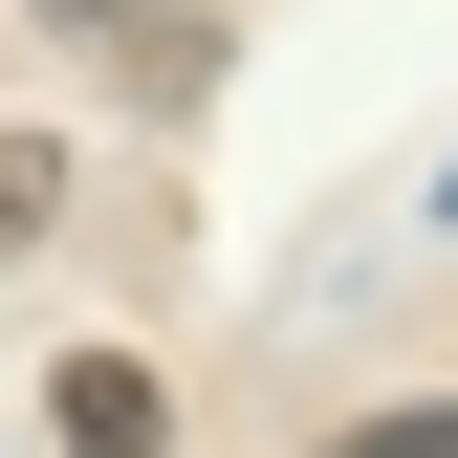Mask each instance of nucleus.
I'll return each instance as SVG.
<instances>
[{
  "label": "nucleus",
  "instance_id": "2",
  "mask_svg": "<svg viewBox=\"0 0 458 458\" xmlns=\"http://www.w3.org/2000/svg\"><path fill=\"white\" fill-rule=\"evenodd\" d=\"M66 241V131H0V262Z\"/></svg>",
  "mask_w": 458,
  "mask_h": 458
},
{
  "label": "nucleus",
  "instance_id": "4",
  "mask_svg": "<svg viewBox=\"0 0 458 458\" xmlns=\"http://www.w3.org/2000/svg\"><path fill=\"white\" fill-rule=\"evenodd\" d=\"M44 22H66V44H109V22H131V0H44Z\"/></svg>",
  "mask_w": 458,
  "mask_h": 458
},
{
  "label": "nucleus",
  "instance_id": "1",
  "mask_svg": "<svg viewBox=\"0 0 458 458\" xmlns=\"http://www.w3.org/2000/svg\"><path fill=\"white\" fill-rule=\"evenodd\" d=\"M44 415H66V458H175V371H153V350H66Z\"/></svg>",
  "mask_w": 458,
  "mask_h": 458
},
{
  "label": "nucleus",
  "instance_id": "3",
  "mask_svg": "<svg viewBox=\"0 0 458 458\" xmlns=\"http://www.w3.org/2000/svg\"><path fill=\"white\" fill-rule=\"evenodd\" d=\"M306 458H458V393H393V415H327Z\"/></svg>",
  "mask_w": 458,
  "mask_h": 458
},
{
  "label": "nucleus",
  "instance_id": "5",
  "mask_svg": "<svg viewBox=\"0 0 458 458\" xmlns=\"http://www.w3.org/2000/svg\"><path fill=\"white\" fill-rule=\"evenodd\" d=\"M437 218H458V175H437Z\"/></svg>",
  "mask_w": 458,
  "mask_h": 458
}]
</instances>
